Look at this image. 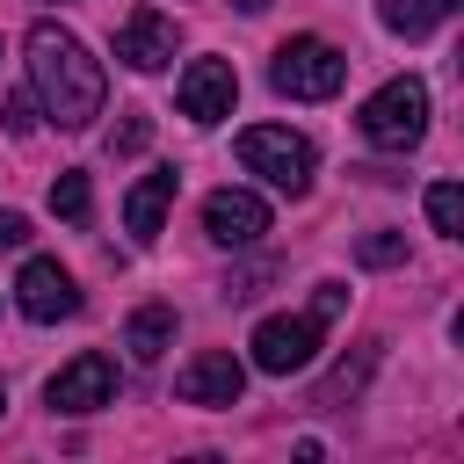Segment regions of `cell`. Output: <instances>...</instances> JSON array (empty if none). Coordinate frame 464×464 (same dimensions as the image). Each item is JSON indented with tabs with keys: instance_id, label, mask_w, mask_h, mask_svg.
Instances as JSON below:
<instances>
[{
	"instance_id": "6da1fadb",
	"label": "cell",
	"mask_w": 464,
	"mask_h": 464,
	"mask_svg": "<svg viewBox=\"0 0 464 464\" xmlns=\"http://www.w3.org/2000/svg\"><path fill=\"white\" fill-rule=\"evenodd\" d=\"M29 87H36V102H44V116L58 130H87L102 116V94H109L102 65L87 58V44L72 29H58V22L29 29Z\"/></svg>"
},
{
	"instance_id": "7a4b0ae2",
	"label": "cell",
	"mask_w": 464,
	"mask_h": 464,
	"mask_svg": "<svg viewBox=\"0 0 464 464\" xmlns=\"http://www.w3.org/2000/svg\"><path fill=\"white\" fill-rule=\"evenodd\" d=\"M362 138L384 145V152H413V145L428 138V87H420L413 72L384 80V87L362 102Z\"/></svg>"
},
{
	"instance_id": "3957f363",
	"label": "cell",
	"mask_w": 464,
	"mask_h": 464,
	"mask_svg": "<svg viewBox=\"0 0 464 464\" xmlns=\"http://www.w3.org/2000/svg\"><path fill=\"white\" fill-rule=\"evenodd\" d=\"M239 167L283 196H304L312 188V138H297L283 123H254V130H239Z\"/></svg>"
},
{
	"instance_id": "277c9868",
	"label": "cell",
	"mask_w": 464,
	"mask_h": 464,
	"mask_svg": "<svg viewBox=\"0 0 464 464\" xmlns=\"http://www.w3.org/2000/svg\"><path fill=\"white\" fill-rule=\"evenodd\" d=\"M268 80H276V94H290V102H326V94H341L348 58H341L326 36H290V44L276 51Z\"/></svg>"
},
{
	"instance_id": "5b68a950",
	"label": "cell",
	"mask_w": 464,
	"mask_h": 464,
	"mask_svg": "<svg viewBox=\"0 0 464 464\" xmlns=\"http://www.w3.org/2000/svg\"><path fill=\"white\" fill-rule=\"evenodd\" d=\"M246 348H254V370L290 377V370H304V362L319 355V319H312V312H297V319H261Z\"/></svg>"
},
{
	"instance_id": "8992f818",
	"label": "cell",
	"mask_w": 464,
	"mask_h": 464,
	"mask_svg": "<svg viewBox=\"0 0 464 464\" xmlns=\"http://www.w3.org/2000/svg\"><path fill=\"white\" fill-rule=\"evenodd\" d=\"M58 413H94V406H109L116 399V362L102 355V348H87V355H72L58 377H51V392H44Z\"/></svg>"
},
{
	"instance_id": "52a82bcc",
	"label": "cell",
	"mask_w": 464,
	"mask_h": 464,
	"mask_svg": "<svg viewBox=\"0 0 464 464\" xmlns=\"http://www.w3.org/2000/svg\"><path fill=\"white\" fill-rule=\"evenodd\" d=\"M203 232H210L218 246H254V239L268 232V203H261L254 188H210V203H203Z\"/></svg>"
},
{
	"instance_id": "ba28073f",
	"label": "cell",
	"mask_w": 464,
	"mask_h": 464,
	"mask_svg": "<svg viewBox=\"0 0 464 464\" xmlns=\"http://www.w3.org/2000/svg\"><path fill=\"white\" fill-rule=\"evenodd\" d=\"M174 392H181L188 406H239V392H246V370H239V355H232V348H210V355L181 362Z\"/></svg>"
},
{
	"instance_id": "9c48e42d",
	"label": "cell",
	"mask_w": 464,
	"mask_h": 464,
	"mask_svg": "<svg viewBox=\"0 0 464 464\" xmlns=\"http://www.w3.org/2000/svg\"><path fill=\"white\" fill-rule=\"evenodd\" d=\"M232 102H239V72L225 58H196L181 72V116L188 123H218V116H232Z\"/></svg>"
},
{
	"instance_id": "30bf717a",
	"label": "cell",
	"mask_w": 464,
	"mask_h": 464,
	"mask_svg": "<svg viewBox=\"0 0 464 464\" xmlns=\"http://www.w3.org/2000/svg\"><path fill=\"white\" fill-rule=\"evenodd\" d=\"M116 58H123L130 72H160V65L174 58V14H160V7H130V22L116 29Z\"/></svg>"
},
{
	"instance_id": "8fae6325",
	"label": "cell",
	"mask_w": 464,
	"mask_h": 464,
	"mask_svg": "<svg viewBox=\"0 0 464 464\" xmlns=\"http://www.w3.org/2000/svg\"><path fill=\"white\" fill-rule=\"evenodd\" d=\"M14 304H22L29 319H44V326H51V319H72V312H80V290H72V276H65L58 261H44V254H36V261L22 268V283H14Z\"/></svg>"
},
{
	"instance_id": "7c38bea8",
	"label": "cell",
	"mask_w": 464,
	"mask_h": 464,
	"mask_svg": "<svg viewBox=\"0 0 464 464\" xmlns=\"http://www.w3.org/2000/svg\"><path fill=\"white\" fill-rule=\"evenodd\" d=\"M174 188H181V174H174V167H160V174H145V181L130 188V203H123V225H130V239H138V246H152V239H160V218H167Z\"/></svg>"
},
{
	"instance_id": "4fadbf2b",
	"label": "cell",
	"mask_w": 464,
	"mask_h": 464,
	"mask_svg": "<svg viewBox=\"0 0 464 464\" xmlns=\"http://www.w3.org/2000/svg\"><path fill=\"white\" fill-rule=\"evenodd\" d=\"M123 348H130L138 362H160V355L174 348V304H138V312L123 319Z\"/></svg>"
},
{
	"instance_id": "5bb4252c",
	"label": "cell",
	"mask_w": 464,
	"mask_h": 464,
	"mask_svg": "<svg viewBox=\"0 0 464 464\" xmlns=\"http://www.w3.org/2000/svg\"><path fill=\"white\" fill-rule=\"evenodd\" d=\"M51 210H58L65 225H87V218H94V188H87V174H58V181H51Z\"/></svg>"
},
{
	"instance_id": "9a60e30c",
	"label": "cell",
	"mask_w": 464,
	"mask_h": 464,
	"mask_svg": "<svg viewBox=\"0 0 464 464\" xmlns=\"http://www.w3.org/2000/svg\"><path fill=\"white\" fill-rule=\"evenodd\" d=\"M428 225H435L442 239L464 232V188H457V181H435V188H428Z\"/></svg>"
},
{
	"instance_id": "2e32d148",
	"label": "cell",
	"mask_w": 464,
	"mask_h": 464,
	"mask_svg": "<svg viewBox=\"0 0 464 464\" xmlns=\"http://www.w3.org/2000/svg\"><path fill=\"white\" fill-rule=\"evenodd\" d=\"M377 14H384V29H399V36H428V29L442 22V14H435V0H384Z\"/></svg>"
},
{
	"instance_id": "e0dca14e",
	"label": "cell",
	"mask_w": 464,
	"mask_h": 464,
	"mask_svg": "<svg viewBox=\"0 0 464 464\" xmlns=\"http://www.w3.org/2000/svg\"><path fill=\"white\" fill-rule=\"evenodd\" d=\"M370 362H377V348H362L355 362H341V370L319 384V406H341V399H355V392H362V377H370Z\"/></svg>"
},
{
	"instance_id": "ac0fdd59",
	"label": "cell",
	"mask_w": 464,
	"mask_h": 464,
	"mask_svg": "<svg viewBox=\"0 0 464 464\" xmlns=\"http://www.w3.org/2000/svg\"><path fill=\"white\" fill-rule=\"evenodd\" d=\"M355 254H362V268H392V261H406V239L399 232H362Z\"/></svg>"
},
{
	"instance_id": "d6986e66",
	"label": "cell",
	"mask_w": 464,
	"mask_h": 464,
	"mask_svg": "<svg viewBox=\"0 0 464 464\" xmlns=\"http://www.w3.org/2000/svg\"><path fill=\"white\" fill-rule=\"evenodd\" d=\"M145 138H152V116H123L109 130V152H145Z\"/></svg>"
},
{
	"instance_id": "ffe728a7",
	"label": "cell",
	"mask_w": 464,
	"mask_h": 464,
	"mask_svg": "<svg viewBox=\"0 0 464 464\" xmlns=\"http://www.w3.org/2000/svg\"><path fill=\"white\" fill-rule=\"evenodd\" d=\"M341 304H348V290H341V283H319V297H312V319L326 326V319H334Z\"/></svg>"
},
{
	"instance_id": "44dd1931",
	"label": "cell",
	"mask_w": 464,
	"mask_h": 464,
	"mask_svg": "<svg viewBox=\"0 0 464 464\" xmlns=\"http://www.w3.org/2000/svg\"><path fill=\"white\" fill-rule=\"evenodd\" d=\"M22 239H29V218H22V210H0V254L22 246Z\"/></svg>"
},
{
	"instance_id": "7402d4cb",
	"label": "cell",
	"mask_w": 464,
	"mask_h": 464,
	"mask_svg": "<svg viewBox=\"0 0 464 464\" xmlns=\"http://www.w3.org/2000/svg\"><path fill=\"white\" fill-rule=\"evenodd\" d=\"M0 116H7V130H14V138H29V94H7V109H0Z\"/></svg>"
},
{
	"instance_id": "603a6c76",
	"label": "cell",
	"mask_w": 464,
	"mask_h": 464,
	"mask_svg": "<svg viewBox=\"0 0 464 464\" xmlns=\"http://www.w3.org/2000/svg\"><path fill=\"white\" fill-rule=\"evenodd\" d=\"M232 7H239V14H261V7H268V0H232Z\"/></svg>"
},
{
	"instance_id": "cb8c5ba5",
	"label": "cell",
	"mask_w": 464,
	"mask_h": 464,
	"mask_svg": "<svg viewBox=\"0 0 464 464\" xmlns=\"http://www.w3.org/2000/svg\"><path fill=\"white\" fill-rule=\"evenodd\" d=\"M457 7H464V0H435V14H457Z\"/></svg>"
},
{
	"instance_id": "d4e9b609",
	"label": "cell",
	"mask_w": 464,
	"mask_h": 464,
	"mask_svg": "<svg viewBox=\"0 0 464 464\" xmlns=\"http://www.w3.org/2000/svg\"><path fill=\"white\" fill-rule=\"evenodd\" d=\"M0 413H7V384H0Z\"/></svg>"
}]
</instances>
